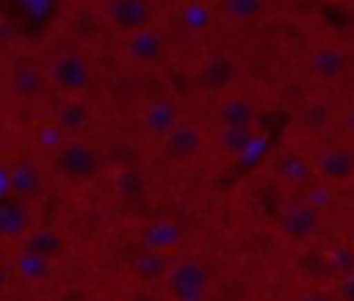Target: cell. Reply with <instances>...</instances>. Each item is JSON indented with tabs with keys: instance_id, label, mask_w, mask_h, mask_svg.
Returning <instances> with one entry per match:
<instances>
[{
	"instance_id": "1",
	"label": "cell",
	"mask_w": 354,
	"mask_h": 301,
	"mask_svg": "<svg viewBox=\"0 0 354 301\" xmlns=\"http://www.w3.org/2000/svg\"><path fill=\"white\" fill-rule=\"evenodd\" d=\"M169 293L174 301H205L210 293V273L196 257H185L169 268Z\"/></svg>"
},
{
	"instance_id": "2",
	"label": "cell",
	"mask_w": 354,
	"mask_h": 301,
	"mask_svg": "<svg viewBox=\"0 0 354 301\" xmlns=\"http://www.w3.org/2000/svg\"><path fill=\"white\" fill-rule=\"evenodd\" d=\"M321 210L313 202H293L279 213V232L293 243H307L321 232Z\"/></svg>"
},
{
	"instance_id": "3",
	"label": "cell",
	"mask_w": 354,
	"mask_h": 301,
	"mask_svg": "<svg viewBox=\"0 0 354 301\" xmlns=\"http://www.w3.org/2000/svg\"><path fill=\"white\" fill-rule=\"evenodd\" d=\"M348 69H351V55L337 44L326 41L310 52V72L321 83H335L343 75H348Z\"/></svg>"
},
{
	"instance_id": "4",
	"label": "cell",
	"mask_w": 354,
	"mask_h": 301,
	"mask_svg": "<svg viewBox=\"0 0 354 301\" xmlns=\"http://www.w3.org/2000/svg\"><path fill=\"white\" fill-rule=\"evenodd\" d=\"M238 61L230 55V52H213L202 61V69H199V80L207 91H216V94H224L230 91L235 83H238Z\"/></svg>"
},
{
	"instance_id": "5",
	"label": "cell",
	"mask_w": 354,
	"mask_h": 301,
	"mask_svg": "<svg viewBox=\"0 0 354 301\" xmlns=\"http://www.w3.org/2000/svg\"><path fill=\"white\" fill-rule=\"evenodd\" d=\"M313 168L326 182H348L354 177V152L348 146H324L313 157Z\"/></svg>"
},
{
	"instance_id": "6",
	"label": "cell",
	"mask_w": 354,
	"mask_h": 301,
	"mask_svg": "<svg viewBox=\"0 0 354 301\" xmlns=\"http://www.w3.org/2000/svg\"><path fill=\"white\" fill-rule=\"evenodd\" d=\"M163 146H166V155L171 160H191L202 152L205 146V135L196 124L191 122H177L166 135H163Z\"/></svg>"
},
{
	"instance_id": "7",
	"label": "cell",
	"mask_w": 354,
	"mask_h": 301,
	"mask_svg": "<svg viewBox=\"0 0 354 301\" xmlns=\"http://www.w3.org/2000/svg\"><path fill=\"white\" fill-rule=\"evenodd\" d=\"M274 168H277V177H279L285 185H293V188L307 185V182L313 179V171H315V168H313V160H310L307 155H301L299 149H285V152H279Z\"/></svg>"
},
{
	"instance_id": "8",
	"label": "cell",
	"mask_w": 354,
	"mask_h": 301,
	"mask_svg": "<svg viewBox=\"0 0 354 301\" xmlns=\"http://www.w3.org/2000/svg\"><path fill=\"white\" fill-rule=\"evenodd\" d=\"M216 116L221 127H252L257 119V105L243 94H230L221 99Z\"/></svg>"
},
{
	"instance_id": "9",
	"label": "cell",
	"mask_w": 354,
	"mask_h": 301,
	"mask_svg": "<svg viewBox=\"0 0 354 301\" xmlns=\"http://www.w3.org/2000/svg\"><path fill=\"white\" fill-rule=\"evenodd\" d=\"M127 50L138 64H160L166 55V39L152 28H141L133 33Z\"/></svg>"
},
{
	"instance_id": "10",
	"label": "cell",
	"mask_w": 354,
	"mask_h": 301,
	"mask_svg": "<svg viewBox=\"0 0 354 301\" xmlns=\"http://www.w3.org/2000/svg\"><path fill=\"white\" fill-rule=\"evenodd\" d=\"M144 122H147V127H149L152 135H160V138H163V135L180 122V110H177V105H174L171 99H155V102L147 108Z\"/></svg>"
},
{
	"instance_id": "11",
	"label": "cell",
	"mask_w": 354,
	"mask_h": 301,
	"mask_svg": "<svg viewBox=\"0 0 354 301\" xmlns=\"http://www.w3.org/2000/svg\"><path fill=\"white\" fill-rule=\"evenodd\" d=\"M254 144V130L252 127H221L216 135V146L218 152H224L227 157H241L246 155V149Z\"/></svg>"
},
{
	"instance_id": "12",
	"label": "cell",
	"mask_w": 354,
	"mask_h": 301,
	"mask_svg": "<svg viewBox=\"0 0 354 301\" xmlns=\"http://www.w3.org/2000/svg\"><path fill=\"white\" fill-rule=\"evenodd\" d=\"M147 246L152 249V251H169V249H174L180 240H183V229L174 224V221H158V224H152L149 229H147Z\"/></svg>"
},
{
	"instance_id": "13",
	"label": "cell",
	"mask_w": 354,
	"mask_h": 301,
	"mask_svg": "<svg viewBox=\"0 0 354 301\" xmlns=\"http://www.w3.org/2000/svg\"><path fill=\"white\" fill-rule=\"evenodd\" d=\"M268 0H221V11L232 22H254L266 14Z\"/></svg>"
},
{
	"instance_id": "14",
	"label": "cell",
	"mask_w": 354,
	"mask_h": 301,
	"mask_svg": "<svg viewBox=\"0 0 354 301\" xmlns=\"http://www.w3.org/2000/svg\"><path fill=\"white\" fill-rule=\"evenodd\" d=\"M180 22L191 30V33H205L213 25V11L202 3V0H188L180 8Z\"/></svg>"
},
{
	"instance_id": "15",
	"label": "cell",
	"mask_w": 354,
	"mask_h": 301,
	"mask_svg": "<svg viewBox=\"0 0 354 301\" xmlns=\"http://www.w3.org/2000/svg\"><path fill=\"white\" fill-rule=\"evenodd\" d=\"M116 19L124 28L141 30L149 22V6L144 0H116Z\"/></svg>"
},
{
	"instance_id": "16",
	"label": "cell",
	"mask_w": 354,
	"mask_h": 301,
	"mask_svg": "<svg viewBox=\"0 0 354 301\" xmlns=\"http://www.w3.org/2000/svg\"><path fill=\"white\" fill-rule=\"evenodd\" d=\"M301 124L318 133V130H324V127L329 124V110H326L324 105H310V108L301 113Z\"/></svg>"
},
{
	"instance_id": "17",
	"label": "cell",
	"mask_w": 354,
	"mask_h": 301,
	"mask_svg": "<svg viewBox=\"0 0 354 301\" xmlns=\"http://www.w3.org/2000/svg\"><path fill=\"white\" fill-rule=\"evenodd\" d=\"M335 298H337V301H354V268L340 276L337 290H335Z\"/></svg>"
},
{
	"instance_id": "18",
	"label": "cell",
	"mask_w": 354,
	"mask_h": 301,
	"mask_svg": "<svg viewBox=\"0 0 354 301\" xmlns=\"http://www.w3.org/2000/svg\"><path fill=\"white\" fill-rule=\"evenodd\" d=\"M296 301H337L332 293H324V290H310V293H304V295H299Z\"/></svg>"
},
{
	"instance_id": "19",
	"label": "cell",
	"mask_w": 354,
	"mask_h": 301,
	"mask_svg": "<svg viewBox=\"0 0 354 301\" xmlns=\"http://www.w3.org/2000/svg\"><path fill=\"white\" fill-rule=\"evenodd\" d=\"M343 124H346V130L348 133H354V102L346 108V116H343Z\"/></svg>"
},
{
	"instance_id": "20",
	"label": "cell",
	"mask_w": 354,
	"mask_h": 301,
	"mask_svg": "<svg viewBox=\"0 0 354 301\" xmlns=\"http://www.w3.org/2000/svg\"><path fill=\"white\" fill-rule=\"evenodd\" d=\"M351 246H354V226H351Z\"/></svg>"
},
{
	"instance_id": "21",
	"label": "cell",
	"mask_w": 354,
	"mask_h": 301,
	"mask_svg": "<svg viewBox=\"0 0 354 301\" xmlns=\"http://www.w3.org/2000/svg\"><path fill=\"white\" fill-rule=\"evenodd\" d=\"M348 72H351V80H354V69H348Z\"/></svg>"
}]
</instances>
